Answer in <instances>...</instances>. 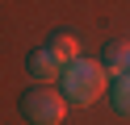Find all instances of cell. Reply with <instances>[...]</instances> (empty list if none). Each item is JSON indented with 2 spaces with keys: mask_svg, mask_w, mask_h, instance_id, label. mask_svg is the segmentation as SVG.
I'll return each instance as SVG.
<instances>
[{
  "mask_svg": "<svg viewBox=\"0 0 130 125\" xmlns=\"http://www.w3.org/2000/svg\"><path fill=\"white\" fill-rule=\"evenodd\" d=\"M51 50L55 58H59V63H71V58H80V46H76V38H71L67 29H59V33H51Z\"/></svg>",
  "mask_w": 130,
  "mask_h": 125,
  "instance_id": "cell-5",
  "label": "cell"
},
{
  "mask_svg": "<svg viewBox=\"0 0 130 125\" xmlns=\"http://www.w3.org/2000/svg\"><path fill=\"white\" fill-rule=\"evenodd\" d=\"M63 96L71 100V104H92L96 96L105 92V63H92V58H71V63H63Z\"/></svg>",
  "mask_w": 130,
  "mask_h": 125,
  "instance_id": "cell-1",
  "label": "cell"
},
{
  "mask_svg": "<svg viewBox=\"0 0 130 125\" xmlns=\"http://www.w3.org/2000/svg\"><path fill=\"white\" fill-rule=\"evenodd\" d=\"M63 108H67V100L55 88H46V83H38V88H29L25 96H21V117H25L29 125H59Z\"/></svg>",
  "mask_w": 130,
  "mask_h": 125,
  "instance_id": "cell-2",
  "label": "cell"
},
{
  "mask_svg": "<svg viewBox=\"0 0 130 125\" xmlns=\"http://www.w3.org/2000/svg\"><path fill=\"white\" fill-rule=\"evenodd\" d=\"M101 63H105V71H109V75H130V42H122V38L105 42Z\"/></svg>",
  "mask_w": 130,
  "mask_h": 125,
  "instance_id": "cell-4",
  "label": "cell"
},
{
  "mask_svg": "<svg viewBox=\"0 0 130 125\" xmlns=\"http://www.w3.org/2000/svg\"><path fill=\"white\" fill-rule=\"evenodd\" d=\"M25 71H29V79H38V83H51L55 75L63 71V63H59V58H55L51 50L42 46V50H29V54H25Z\"/></svg>",
  "mask_w": 130,
  "mask_h": 125,
  "instance_id": "cell-3",
  "label": "cell"
},
{
  "mask_svg": "<svg viewBox=\"0 0 130 125\" xmlns=\"http://www.w3.org/2000/svg\"><path fill=\"white\" fill-rule=\"evenodd\" d=\"M109 104H113V113H118V117H130V75H118V79H113Z\"/></svg>",
  "mask_w": 130,
  "mask_h": 125,
  "instance_id": "cell-6",
  "label": "cell"
}]
</instances>
